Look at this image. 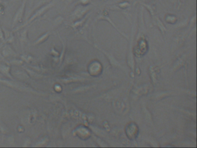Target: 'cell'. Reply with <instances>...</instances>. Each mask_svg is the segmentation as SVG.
I'll return each instance as SVG.
<instances>
[{
    "mask_svg": "<svg viewBox=\"0 0 197 148\" xmlns=\"http://www.w3.org/2000/svg\"><path fill=\"white\" fill-rule=\"evenodd\" d=\"M27 0H23L21 6H20V8H19V9L17 10L15 17H14V23L13 24H15L16 22L17 21H21L22 20V17L23 16V13L25 10V8H26V2H27Z\"/></svg>",
    "mask_w": 197,
    "mask_h": 148,
    "instance_id": "2",
    "label": "cell"
},
{
    "mask_svg": "<svg viewBox=\"0 0 197 148\" xmlns=\"http://www.w3.org/2000/svg\"><path fill=\"white\" fill-rule=\"evenodd\" d=\"M69 1H74V0H69Z\"/></svg>",
    "mask_w": 197,
    "mask_h": 148,
    "instance_id": "5",
    "label": "cell"
},
{
    "mask_svg": "<svg viewBox=\"0 0 197 148\" xmlns=\"http://www.w3.org/2000/svg\"><path fill=\"white\" fill-rule=\"evenodd\" d=\"M80 1L83 4H87L88 2V0H80Z\"/></svg>",
    "mask_w": 197,
    "mask_h": 148,
    "instance_id": "3",
    "label": "cell"
},
{
    "mask_svg": "<svg viewBox=\"0 0 197 148\" xmlns=\"http://www.w3.org/2000/svg\"><path fill=\"white\" fill-rule=\"evenodd\" d=\"M54 5V3L53 2H50V3H48L46 5H44L43 6H42L30 19L29 22L32 21L33 20H34L35 18H37V17H39L40 16H41L43 13H45L46 11H47L48 10H49L50 8H51L52 7H53Z\"/></svg>",
    "mask_w": 197,
    "mask_h": 148,
    "instance_id": "1",
    "label": "cell"
},
{
    "mask_svg": "<svg viewBox=\"0 0 197 148\" xmlns=\"http://www.w3.org/2000/svg\"><path fill=\"white\" fill-rule=\"evenodd\" d=\"M51 0H42V3H48L49 1H50Z\"/></svg>",
    "mask_w": 197,
    "mask_h": 148,
    "instance_id": "4",
    "label": "cell"
}]
</instances>
